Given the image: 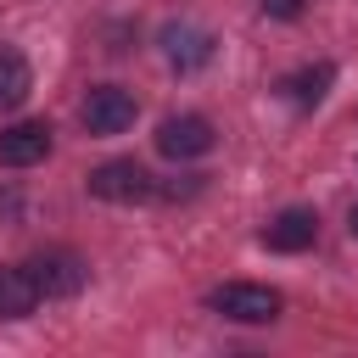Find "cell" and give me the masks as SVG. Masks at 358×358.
Segmentation results:
<instances>
[{"instance_id":"obj_13","label":"cell","mask_w":358,"mask_h":358,"mask_svg":"<svg viewBox=\"0 0 358 358\" xmlns=\"http://www.w3.org/2000/svg\"><path fill=\"white\" fill-rule=\"evenodd\" d=\"M347 229H352V241H358V207H352V213H347Z\"/></svg>"},{"instance_id":"obj_11","label":"cell","mask_w":358,"mask_h":358,"mask_svg":"<svg viewBox=\"0 0 358 358\" xmlns=\"http://www.w3.org/2000/svg\"><path fill=\"white\" fill-rule=\"evenodd\" d=\"M28 90H34V73H28V62H22V50H11V45H0V112H11V106H22V101H28Z\"/></svg>"},{"instance_id":"obj_5","label":"cell","mask_w":358,"mask_h":358,"mask_svg":"<svg viewBox=\"0 0 358 358\" xmlns=\"http://www.w3.org/2000/svg\"><path fill=\"white\" fill-rule=\"evenodd\" d=\"M28 274H34L39 296H78V291H84V280H90L84 257H78V252H67V246H56V252H39V257L28 263Z\"/></svg>"},{"instance_id":"obj_4","label":"cell","mask_w":358,"mask_h":358,"mask_svg":"<svg viewBox=\"0 0 358 358\" xmlns=\"http://www.w3.org/2000/svg\"><path fill=\"white\" fill-rule=\"evenodd\" d=\"M134 95L123 90V84H95L90 95H84V106H78V117H84V129L90 134H123L129 123H134Z\"/></svg>"},{"instance_id":"obj_10","label":"cell","mask_w":358,"mask_h":358,"mask_svg":"<svg viewBox=\"0 0 358 358\" xmlns=\"http://www.w3.org/2000/svg\"><path fill=\"white\" fill-rule=\"evenodd\" d=\"M34 308H39V285H34L28 263L22 268H0V319H28Z\"/></svg>"},{"instance_id":"obj_12","label":"cell","mask_w":358,"mask_h":358,"mask_svg":"<svg viewBox=\"0 0 358 358\" xmlns=\"http://www.w3.org/2000/svg\"><path fill=\"white\" fill-rule=\"evenodd\" d=\"M263 6V17H274V22H296L302 11H308V0H257Z\"/></svg>"},{"instance_id":"obj_7","label":"cell","mask_w":358,"mask_h":358,"mask_svg":"<svg viewBox=\"0 0 358 358\" xmlns=\"http://www.w3.org/2000/svg\"><path fill=\"white\" fill-rule=\"evenodd\" d=\"M45 157H50V123L22 117V123H6L0 129V162L6 168H34Z\"/></svg>"},{"instance_id":"obj_8","label":"cell","mask_w":358,"mask_h":358,"mask_svg":"<svg viewBox=\"0 0 358 358\" xmlns=\"http://www.w3.org/2000/svg\"><path fill=\"white\" fill-rule=\"evenodd\" d=\"M319 241V213L313 207H285L263 224V246L268 252H308Z\"/></svg>"},{"instance_id":"obj_3","label":"cell","mask_w":358,"mask_h":358,"mask_svg":"<svg viewBox=\"0 0 358 358\" xmlns=\"http://www.w3.org/2000/svg\"><path fill=\"white\" fill-rule=\"evenodd\" d=\"M213 145H218V129H213L201 112H179V117H162V123H157V151L173 157V162L207 157Z\"/></svg>"},{"instance_id":"obj_9","label":"cell","mask_w":358,"mask_h":358,"mask_svg":"<svg viewBox=\"0 0 358 358\" xmlns=\"http://www.w3.org/2000/svg\"><path fill=\"white\" fill-rule=\"evenodd\" d=\"M330 84H336V67H330V62H313V67L285 73V78H280V95H285L291 106H319Z\"/></svg>"},{"instance_id":"obj_6","label":"cell","mask_w":358,"mask_h":358,"mask_svg":"<svg viewBox=\"0 0 358 358\" xmlns=\"http://www.w3.org/2000/svg\"><path fill=\"white\" fill-rule=\"evenodd\" d=\"M213 50H218V39H213L201 22H173V28H162V56H168V67H179V73L207 67Z\"/></svg>"},{"instance_id":"obj_2","label":"cell","mask_w":358,"mask_h":358,"mask_svg":"<svg viewBox=\"0 0 358 358\" xmlns=\"http://www.w3.org/2000/svg\"><path fill=\"white\" fill-rule=\"evenodd\" d=\"M207 302H213V313H224L235 324H268V319H280V291L274 285H252V280H224Z\"/></svg>"},{"instance_id":"obj_1","label":"cell","mask_w":358,"mask_h":358,"mask_svg":"<svg viewBox=\"0 0 358 358\" xmlns=\"http://www.w3.org/2000/svg\"><path fill=\"white\" fill-rule=\"evenodd\" d=\"M90 196L95 201H112V207H140V201H157V179L134 162V157H112L101 168H90Z\"/></svg>"}]
</instances>
